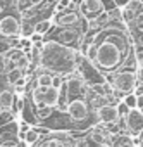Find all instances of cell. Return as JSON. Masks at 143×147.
<instances>
[{"label": "cell", "instance_id": "5bb4252c", "mask_svg": "<svg viewBox=\"0 0 143 147\" xmlns=\"http://www.w3.org/2000/svg\"><path fill=\"white\" fill-rule=\"evenodd\" d=\"M40 138H41V137H40V128L33 126V128H31V130H29V131L24 135V138H23V140H24L28 145H35V144H36Z\"/></svg>", "mask_w": 143, "mask_h": 147}, {"label": "cell", "instance_id": "9a60e30c", "mask_svg": "<svg viewBox=\"0 0 143 147\" xmlns=\"http://www.w3.org/2000/svg\"><path fill=\"white\" fill-rule=\"evenodd\" d=\"M0 114H2V125H7V123H12L14 119H16V113H14V109H11V107H2V111H0Z\"/></svg>", "mask_w": 143, "mask_h": 147}, {"label": "cell", "instance_id": "e0dca14e", "mask_svg": "<svg viewBox=\"0 0 143 147\" xmlns=\"http://www.w3.org/2000/svg\"><path fill=\"white\" fill-rule=\"evenodd\" d=\"M122 100L128 104V107L129 109H134V107H138V95L133 92V94H128V95H122Z\"/></svg>", "mask_w": 143, "mask_h": 147}, {"label": "cell", "instance_id": "7402d4cb", "mask_svg": "<svg viewBox=\"0 0 143 147\" xmlns=\"http://www.w3.org/2000/svg\"><path fill=\"white\" fill-rule=\"evenodd\" d=\"M59 2V0H47V4H50V5H55Z\"/></svg>", "mask_w": 143, "mask_h": 147}, {"label": "cell", "instance_id": "ac0fdd59", "mask_svg": "<svg viewBox=\"0 0 143 147\" xmlns=\"http://www.w3.org/2000/svg\"><path fill=\"white\" fill-rule=\"evenodd\" d=\"M73 4H74V0H59L53 7H55V12H62V11H67Z\"/></svg>", "mask_w": 143, "mask_h": 147}, {"label": "cell", "instance_id": "3957f363", "mask_svg": "<svg viewBox=\"0 0 143 147\" xmlns=\"http://www.w3.org/2000/svg\"><path fill=\"white\" fill-rule=\"evenodd\" d=\"M117 95H128L133 94L134 88L138 87V76L136 71H128V69H119L114 73V80L110 83Z\"/></svg>", "mask_w": 143, "mask_h": 147}, {"label": "cell", "instance_id": "9c48e42d", "mask_svg": "<svg viewBox=\"0 0 143 147\" xmlns=\"http://www.w3.org/2000/svg\"><path fill=\"white\" fill-rule=\"evenodd\" d=\"M97 116H98V121L104 123V125H114V123H119L121 121V114H119V109H117V104H104L97 109Z\"/></svg>", "mask_w": 143, "mask_h": 147}, {"label": "cell", "instance_id": "52a82bcc", "mask_svg": "<svg viewBox=\"0 0 143 147\" xmlns=\"http://www.w3.org/2000/svg\"><path fill=\"white\" fill-rule=\"evenodd\" d=\"M35 147H73L71 145V133L69 131H55V133H48L40 138Z\"/></svg>", "mask_w": 143, "mask_h": 147}, {"label": "cell", "instance_id": "d6986e66", "mask_svg": "<svg viewBox=\"0 0 143 147\" xmlns=\"http://www.w3.org/2000/svg\"><path fill=\"white\" fill-rule=\"evenodd\" d=\"M136 76H138V83H143V64H138V67H136Z\"/></svg>", "mask_w": 143, "mask_h": 147}, {"label": "cell", "instance_id": "8fae6325", "mask_svg": "<svg viewBox=\"0 0 143 147\" xmlns=\"http://www.w3.org/2000/svg\"><path fill=\"white\" fill-rule=\"evenodd\" d=\"M0 102H2V107H14L16 102V92L14 88H2V94H0Z\"/></svg>", "mask_w": 143, "mask_h": 147}, {"label": "cell", "instance_id": "30bf717a", "mask_svg": "<svg viewBox=\"0 0 143 147\" xmlns=\"http://www.w3.org/2000/svg\"><path fill=\"white\" fill-rule=\"evenodd\" d=\"M53 26H55L53 18H45V19H40V21H36V23H35V33H36V35L45 36V35H48V33H50V30H52Z\"/></svg>", "mask_w": 143, "mask_h": 147}, {"label": "cell", "instance_id": "2e32d148", "mask_svg": "<svg viewBox=\"0 0 143 147\" xmlns=\"http://www.w3.org/2000/svg\"><path fill=\"white\" fill-rule=\"evenodd\" d=\"M117 140L112 142V147H134V140L129 137H116Z\"/></svg>", "mask_w": 143, "mask_h": 147}, {"label": "cell", "instance_id": "44dd1931", "mask_svg": "<svg viewBox=\"0 0 143 147\" xmlns=\"http://www.w3.org/2000/svg\"><path fill=\"white\" fill-rule=\"evenodd\" d=\"M138 145H140V147H143V133L138 137Z\"/></svg>", "mask_w": 143, "mask_h": 147}, {"label": "cell", "instance_id": "ffe728a7", "mask_svg": "<svg viewBox=\"0 0 143 147\" xmlns=\"http://www.w3.org/2000/svg\"><path fill=\"white\" fill-rule=\"evenodd\" d=\"M138 107L143 109V95H138Z\"/></svg>", "mask_w": 143, "mask_h": 147}, {"label": "cell", "instance_id": "7c38bea8", "mask_svg": "<svg viewBox=\"0 0 143 147\" xmlns=\"http://www.w3.org/2000/svg\"><path fill=\"white\" fill-rule=\"evenodd\" d=\"M35 80H36V83H38V87H52V83H53V75H52V73H48V71L40 69V71L36 73Z\"/></svg>", "mask_w": 143, "mask_h": 147}, {"label": "cell", "instance_id": "6da1fadb", "mask_svg": "<svg viewBox=\"0 0 143 147\" xmlns=\"http://www.w3.org/2000/svg\"><path fill=\"white\" fill-rule=\"evenodd\" d=\"M76 62H78V49L62 45L53 40H45L41 47L40 69L48 71L52 75L69 76L76 73Z\"/></svg>", "mask_w": 143, "mask_h": 147}, {"label": "cell", "instance_id": "7a4b0ae2", "mask_svg": "<svg viewBox=\"0 0 143 147\" xmlns=\"http://www.w3.org/2000/svg\"><path fill=\"white\" fill-rule=\"evenodd\" d=\"M86 33H88V26H53L50 33L45 35V40H53L80 50Z\"/></svg>", "mask_w": 143, "mask_h": 147}, {"label": "cell", "instance_id": "8992f818", "mask_svg": "<svg viewBox=\"0 0 143 147\" xmlns=\"http://www.w3.org/2000/svg\"><path fill=\"white\" fill-rule=\"evenodd\" d=\"M122 125L131 137H140L143 133V109H129V113L122 118Z\"/></svg>", "mask_w": 143, "mask_h": 147}, {"label": "cell", "instance_id": "277c9868", "mask_svg": "<svg viewBox=\"0 0 143 147\" xmlns=\"http://www.w3.org/2000/svg\"><path fill=\"white\" fill-rule=\"evenodd\" d=\"M23 33V16L19 12L4 11L0 19V35L2 36H21Z\"/></svg>", "mask_w": 143, "mask_h": 147}, {"label": "cell", "instance_id": "5b68a950", "mask_svg": "<svg viewBox=\"0 0 143 147\" xmlns=\"http://www.w3.org/2000/svg\"><path fill=\"white\" fill-rule=\"evenodd\" d=\"M53 23H55V26H88V21L83 18V14L80 11V5L74 7V4L67 11L55 12L53 14Z\"/></svg>", "mask_w": 143, "mask_h": 147}, {"label": "cell", "instance_id": "4fadbf2b", "mask_svg": "<svg viewBox=\"0 0 143 147\" xmlns=\"http://www.w3.org/2000/svg\"><path fill=\"white\" fill-rule=\"evenodd\" d=\"M121 16H122V21L129 26V24H133V23L136 21L138 12H136V11H133V9H129L128 5H122V7H121Z\"/></svg>", "mask_w": 143, "mask_h": 147}, {"label": "cell", "instance_id": "ba28073f", "mask_svg": "<svg viewBox=\"0 0 143 147\" xmlns=\"http://www.w3.org/2000/svg\"><path fill=\"white\" fill-rule=\"evenodd\" d=\"M80 11H81L83 18L86 21H90V19H95L97 16H100L107 9H105V2H104V0H81Z\"/></svg>", "mask_w": 143, "mask_h": 147}]
</instances>
